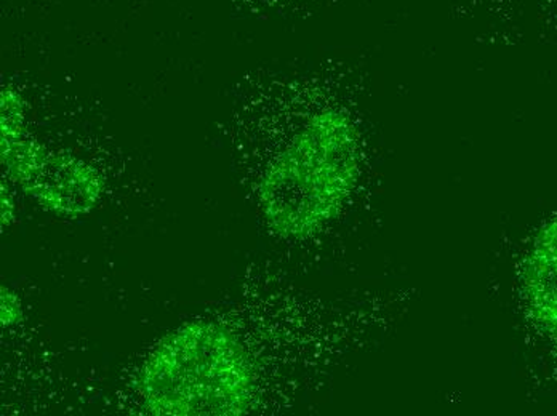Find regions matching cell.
I'll list each match as a JSON object with an SVG mask.
<instances>
[{"instance_id":"6da1fadb","label":"cell","mask_w":557,"mask_h":416,"mask_svg":"<svg viewBox=\"0 0 557 416\" xmlns=\"http://www.w3.org/2000/svg\"><path fill=\"white\" fill-rule=\"evenodd\" d=\"M361 154V135L346 111L319 108L301 117L261 175L271 228L300 238L334 218L358 181Z\"/></svg>"},{"instance_id":"7a4b0ae2","label":"cell","mask_w":557,"mask_h":416,"mask_svg":"<svg viewBox=\"0 0 557 416\" xmlns=\"http://www.w3.org/2000/svg\"><path fill=\"white\" fill-rule=\"evenodd\" d=\"M138 388L152 415L236 416L249 408L253 375L230 330L193 323L169 333L149 354Z\"/></svg>"},{"instance_id":"3957f363","label":"cell","mask_w":557,"mask_h":416,"mask_svg":"<svg viewBox=\"0 0 557 416\" xmlns=\"http://www.w3.org/2000/svg\"><path fill=\"white\" fill-rule=\"evenodd\" d=\"M23 101L2 91V164L42 207L58 215L77 216L97 207L103 179L87 162L49 151L29 137L23 122Z\"/></svg>"},{"instance_id":"277c9868","label":"cell","mask_w":557,"mask_h":416,"mask_svg":"<svg viewBox=\"0 0 557 416\" xmlns=\"http://www.w3.org/2000/svg\"><path fill=\"white\" fill-rule=\"evenodd\" d=\"M522 280L525 300L536 323L557 331V218L536 236Z\"/></svg>"},{"instance_id":"5b68a950","label":"cell","mask_w":557,"mask_h":416,"mask_svg":"<svg viewBox=\"0 0 557 416\" xmlns=\"http://www.w3.org/2000/svg\"><path fill=\"white\" fill-rule=\"evenodd\" d=\"M0 298H2V307H0V313H2V327L18 324L23 317L22 304H20L18 297L10 292L5 287H2V297Z\"/></svg>"},{"instance_id":"8992f818","label":"cell","mask_w":557,"mask_h":416,"mask_svg":"<svg viewBox=\"0 0 557 416\" xmlns=\"http://www.w3.org/2000/svg\"><path fill=\"white\" fill-rule=\"evenodd\" d=\"M13 219V204L10 201L9 192L5 191V185H2V226H9Z\"/></svg>"}]
</instances>
